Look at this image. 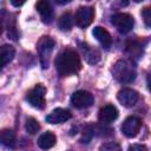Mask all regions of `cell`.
<instances>
[{
  "instance_id": "cell-1",
  "label": "cell",
  "mask_w": 151,
  "mask_h": 151,
  "mask_svg": "<svg viewBox=\"0 0 151 151\" xmlns=\"http://www.w3.org/2000/svg\"><path fill=\"white\" fill-rule=\"evenodd\" d=\"M55 70L60 77H66L79 72L81 68V61L78 53L72 48H65L61 51L54 61Z\"/></svg>"
},
{
  "instance_id": "cell-2",
  "label": "cell",
  "mask_w": 151,
  "mask_h": 151,
  "mask_svg": "<svg viewBox=\"0 0 151 151\" xmlns=\"http://www.w3.org/2000/svg\"><path fill=\"white\" fill-rule=\"evenodd\" d=\"M113 78L122 84H130L137 77V71L131 60L120 59L112 67Z\"/></svg>"
},
{
  "instance_id": "cell-3",
  "label": "cell",
  "mask_w": 151,
  "mask_h": 151,
  "mask_svg": "<svg viewBox=\"0 0 151 151\" xmlns=\"http://www.w3.org/2000/svg\"><path fill=\"white\" fill-rule=\"evenodd\" d=\"M54 45H55V41L48 35H44L39 39L38 44H37V51H38L39 60H40V64H41L42 68L48 67L50 57L53 52Z\"/></svg>"
},
{
  "instance_id": "cell-4",
  "label": "cell",
  "mask_w": 151,
  "mask_h": 151,
  "mask_svg": "<svg viewBox=\"0 0 151 151\" xmlns=\"http://www.w3.org/2000/svg\"><path fill=\"white\" fill-rule=\"evenodd\" d=\"M45 94L46 87L42 84H37L33 88H31L26 94V100L28 104L38 110H42L45 107Z\"/></svg>"
},
{
  "instance_id": "cell-5",
  "label": "cell",
  "mask_w": 151,
  "mask_h": 151,
  "mask_svg": "<svg viewBox=\"0 0 151 151\" xmlns=\"http://www.w3.org/2000/svg\"><path fill=\"white\" fill-rule=\"evenodd\" d=\"M112 25L123 34L129 33L134 25V19L129 13H117L111 17Z\"/></svg>"
},
{
  "instance_id": "cell-6",
  "label": "cell",
  "mask_w": 151,
  "mask_h": 151,
  "mask_svg": "<svg viewBox=\"0 0 151 151\" xmlns=\"http://www.w3.org/2000/svg\"><path fill=\"white\" fill-rule=\"evenodd\" d=\"M94 18V9L91 6H81L77 9L74 14V22L77 26L85 28L93 21Z\"/></svg>"
},
{
  "instance_id": "cell-7",
  "label": "cell",
  "mask_w": 151,
  "mask_h": 151,
  "mask_svg": "<svg viewBox=\"0 0 151 151\" xmlns=\"http://www.w3.org/2000/svg\"><path fill=\"white\" fill-rule=\"evenodd\" d=\"M142 119L139 117H136V116H130L127 117L123 124H122V132L127 137V138H133L138 134V132L140 131V127H142Z\"/></svg>"
},
{
  "instance_id": "cell-8",
  "label": "cell",
  "mask_w": 151,
  "mask_h": 151,
  "mask_svg": "<svg viewBox=\"0 0 151 151\" xmlns=\"http://www.w3.org/2000/svg\"><path fill=\"white\" fill-rule=\"evenodd\" d=\"M94 101V98L92 93L85 90L76 91L71 96V104L77 109H87L90 107Z\"/></svg>"
},
{
  "instance_id": "cell-9",
  "label": "cell",
  "mask_w": 151,
  "mask_h": 151,
  "mask_svg": "<svg viewBox=\"0 0 151 151\" xmlns=\"http://www.w3.org/2000/svg\"><path fill=\"white\" fill-rule=\"evenodd\" d=\"M117 98L119 100V103L125 106V107H132L137 104L139 96L137 93V91L132 90V88H123L118 92Z\"/></svg>"
},
{
  "instance_id": "cell-10",
  "label": "cell",
  "mask_w": 151,
  "mask_h": 151,
  "mask_svg": "<svg viewBox=\"0 0 151 151\" xmlns=\"http://www.w3.org/2000/svg\"><path fill=\"white\" fill-rule=\"evenodd\" d=\"M117 118H118V110L112 104H107L99 110L98 120L101 124H110V123L114 122Z\"/></svg>"
},
{
  "instance_id": "cell-11",
  "label": "cell",
  "mask_w": 151,
  "mask_h": 151,
  "mask_svg": "<svg viewBox=\"0 0 151 151\" xmlns=\"http://www.w3.org/2000/svg\"><path fill=\"white\" fill-rule=\"evenodd\" d=\"M71 117H72V114L68 110L58 107L47 114L46 122L50 124H63V123L67 122L68 119H71Z\"/></svg>"
},
{
  "instance_id": "cell-12",
  "label": "cell",
  "mask_w": 151,
  "mask_h": 151,
  "mask_svg": "<svg viewBox=\"0 0 151 151\" xmlns=\"http://www.w3.org/2000/svg\"><path fill=\"white\" fill-rule=\"evenodd\" d=\"M35 8L40 14L41 20L45 24H51L52 22V20H53V9H52V6L48 1H45V0L38 1L35 4Z\"/></svg>"
},
{
  "instance_id": "cell-13",
  "label": "cell",
  "mask_w": 151,
  "mask_h": 151,
  "mask_svg": "<svg viewBox=\"0 0 151 151\" xmlns=\"http://www.w3.org/2000/svg\"><path fill=\"white\" fill-rule=\"evenodd\" d=\"M92 34L93 37L101 44V46L106 50H109L112 45V38H111V34L104 28V27H100V26H96L92 31Z\"/></svg>"
},
{
  "instance_id": "cell-14",
  "label": "cell",
  "mask_w": 151,
  "mask_h": 151,
  "mask_svg": "<svg viewBox=\"0 0 151 151\" xmlns=\"http://www.w3.org/2000/svg\"><path fill=\"white\" fill-rule=\"evenodd\" d=\"M80 50L84 54V58L85 60L91 64V65H94L97 64L99 60H100V53L98 50H96L94 47H91L90 45L87 44H84V42H80Z\"/></svg>"
},
{
  "instance_id": "cell-15",
  "label": "cell",
  "mask_w": 151,
  "mask_h": 151,
  "mask_svg": "<svg viewBox=\"0 0 151 151\" xmlns=\"http://www.w3.org/2000/svg\"><path fill=\"white\" fill-rule=\"evenodd\" d=\"M55 142H57V138H55L54 133L51 132V131H47V132L42 133V134L38 138L37 144H38V146H39L40 149L47 150V149L53 147L54 144H55Z\"/></svg>"
},
{
  "instance_id": "cell-16",
  "label": "cell",
  "mask_w": 151,
  "mask_h": 151,
  "mask_svg": "<svg viewBox=\"0 0 151 151\" xmlns=\"http://www.w3.org/2000/svg\"><path fill=\"white\" fill-rule=\"evenodd\" d=\"M126 53L131 58H140L143 53V44H140L138 40H129L126 42Z\"/></svg>"
},
{
  "instance_id": "cell-17",
  "label": "cell",
  "mask_w": 151,
  "mask_h": 151,
  "mask_svg": "<svg viewBox=\"0 0 151 151\" xmlns=\"http://www.w3.org/2000/svg\"><path fill=\"white\" fill-rule=\"evenodd\" d=\"M1 143L2 145H5L6 147L9 149H14L15 144H17V138H15V133L13 130L11 129H4L1 131Z\"/></svg>"
},
{
  "instance_id": "cell-18",
  "label": "cell",
  "mask_w": 151,
  "mask_h": 151,
  "mask_svg": "<svg viewBox=\"0 0 151 151\" xmlns=\"http://www.w3.org/2000/svg\"><path fill=\"white\" fill-rule=\"evenodd\" d=\"M15 50L11 45H2L0 48V57H1V66H6L8 63H11L14 58Z\"/></svg>"
},
{
  "instance_id": "cell-19",
  "label": "cell",
  "mask_w": 151,
  "mask_h": 151,
  "mask_svg": "<svg viewBox=\"0 0 151 151\" xmlns=\"http://www.w3.org/2000/svg\"><path fill=\"white\" fill-rule=\"evenodd\" d=\"M73 22H74V17L70 12L63 13L58 19V26L61 31H70L73 26Z\"/></svg>"
},
{
  "instance_id": "cell-20",
  "label": "cell",
  "mask_w": 151,
  "mask_h": 151,
  "mask_svg": "<svg viewBox=\"0 0 151 151\" xmlns=\"http://www.w3.org/2000/svg\"><path fill=\"white\" fill-rule=\"evenodd\" d=\"M25 129L29 134H35L40 129V124L34 118H27L26 124H25Z\"/></svg>"
},
{
  "instance_id": "cell-21",
  "label": "cell",
  "mask_w": 151,
  "mask_h": 151,
  "mask_svg": "<svg viewBox=\"0 0 151 151\" xmlns=\"http://www.w3.org/2000/svg\"><path fill=\"white\" fill-rule=\"evenodd\" d=\"M94 133H96V132H94V127H93L92 125L85 126V129H84V131H83V136H81V138H80V142H81V143H88Z\"/></svg>"
},
{
  "instance_id": "cell-22",
  "label": "cell",
  "mask_w": 151,
  "mask_h": 151,
  "mask_svg": "<svg viewBox=\"0 0 151 151\" xmlns=\"http://www.w3.org/2000/svg\"><path fill=\"white\" fill-rule=\"evenodd\" d=\"M99 151H122V149H120L119 144H117L114 142H109V143H104L100 146Z\"/></svg>"
},
{
  "instance_id": "cell-23",
  "label": "cell",
  "mask_w": 151,
  "mask_h": 151,
  "mask_svg": "<svg viewBox=\"0 0 151 151\" xmlns=\"http://www.w3.org/2000/svg\"><path fill=\"white\" fill-rule=\"evenodd\" d=\"M142 17L144 20V24L151 28V6L149 7H144L142 11Z\"/></svg>"
},
{
  "instance_id": "cell-24",
  "label": "cell",
  "mask_w": 151,
  "mask_h": 151,
  "mask_svg": "<svg viewBox=\"0 0 151 151\" xmlns=\"http://www.w3.org/2000/svg\"><path fill=\"white\" fill-rule=\"evenodd\" d=\"M127 151H147V149L145 145H142V144H132L129 146Z\"/></svg>"
},
{
  "instance_id": "cell-25",
  "label": "cell",
  "mask_w": 151,
  "mask_h": 151,
  "mask_svg": "<svg viewBox=\"0 0 151 151\" xmlns=\"http://www.w3.org/2000/svg\"><path fill=\"white\" fill-rule=\"evenodd\" d=\"M146 84H147V88L151 91V73H149L146 77Z\"/></svg>"
},
{
  "instance_id": "cell-26",
  "label": "cell",
  "mask_w": 151,
  "mask_h": 151,
  "mask_svg": "<svg viewBox=\"0 0 151 151\" xmlns=\"http://www.w3.org/2000/svg\"><path fill=\"white\" fill-rule=\"evenodd\" d=\"M24 2H25V1H14V0L11 1V4H12L13 6H15V7H19V6L24 5Z\"/></svg>"
}]
</instances>
